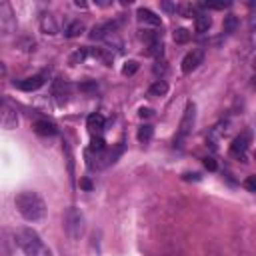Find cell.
Instances as JSON below:
<instances>
[{
  "label": "cell",
  "mask_w": 256,
  "mask_h": 256,
  "mask_svg": "<svg viewBox=\"0 0 256 256\" xmlns=\"http://www.w3.org/2000/svg\"><path fill=\"white\" fill-rule=\"evenodd\" d=\"M14 206L18 214L28 222H38L46 216V202L34 190H22L14 198Z\"/></svg>",
  "instance_id": "1"
},
{
  "label": "cell",
  "mask_w": 256,
  "mask_h": 256,
  "mask_svg": "<svg viewBox=\"0 0 256 256\" xmlns=\"http://www.w3.org/2000/svg\"><path fill=\"white\" fill-rule=\"evenodd\" d=\"M16 244L20 246V250L24 252V256H52V250L44 244V240L40 238V234L32 228H18L14 234Z\"/></svg>",
  "instance_id": "2"
},
{
  "label": "cell",
  "mask_w": 256,
  "mask_h": 256,
  "mask_svg": "<svg viewBox=\"0 0 256 256\" xmlns=\"http://www.w3.org/2000/svg\"><path fill=\"white\" fill-rule=\"evenodd\" d=\"M64 228H66V234L72 240H80L82 232H84V214L80 212V208L70 206L64 214Z\"/></svg>",
  "instance_id": "3"
},
{
  "label": "cell",
  "mask_w": 256,
  "mask_h": 256,
  "mask_svg": "<svg viewBox=\"0 0 256 256\" xmlns=\"http://www.w3.org/2000/svg\"><path fill=\"white\" fill-rule=\"evenodd\" d=\"M196 126V104L194 102H188L186 108H184V114L180 118V126H178V136H176V142L180 144Z\"/></svg>",
  "instance_id": "4"
},
{
  "label": "cell",
  "mask_w": 256,
  "mask_h": 256,
  "mask_svg": "<svg viewBox=\"0 0 256 256\" xmlns=\"http://www.w3.org/2000/svg\"><path fill=\"white\" fill-rule=\"evenodd\" d=\"M16 16H14V10L8 2H0V34H12V32H16Z\"/></svg>",
  "instance_id": "5"
},
{
  "label": "cell",
  "mask_w": 256,
  "mask_h": 256,
  "mask_svg": "<svg viewBox=\"0 0 256 256\" xmlns=\"http://www.w3.org/2000/svg\"><path fill=\"white\" fill-rule=\"evenodd\" d=\"M202 62H204V50H202V48H192V50L182 58V72H184V74H192Z\"/></svg>",
  "instance_id": "6"
},
{
  "label": "cell",
  "mask_w": 256,
  "mask_h": 256,
  "mask_svg": "<svg viewBox=\"0 0 256 256\" xmlns=\"http://www.w3.org/2000/svg\"><path fill=\"white\" fill-rule=\"evenodd\" d=\"M250 142H252V132H250V130L240 132V134L232 140V144H230V154H232L234 158H244V156H246V150H248V146H250Z\"/></svg>",
  "instance_id": "7"
},
{
  "label": "cell",
  "mask_w": 256,
  "mask_h": 256,
  "mask_svg": "<svg viewBox=\"0 0 256 256\" xmlns=\"http://www.w3.org/2000/svg\"><path fill=\"white\" fill-rule=\"evenodd\" d=\"M0 126L8 128V130L18 126V112L4 102H0Z\"/></svg>",
  "instance_id": "8"
},
{
  "label": "cell",
  "mask_w": 256,
  "mask_h": 256,
  "mask_svg": "<svg viewBox=\"0 0 256 256\" xmlns=\"http://www.w3.org/2000/svg\"><path fill=\"white\" fill-rule=\"evenodd\" d=\"M116 28H118V22H114V20L96 24V26L90 30V38H92V40H104V38H108V36L112 34V32H116Z\"/></svg>",
  "instance_id": "9"
},
{
  "label": "cell",
  "mask_w": 256,
  "mask_h": 256,
  "mask_svg": "<svg viewBox=\"0 0 256 256\" xmlns=\"http://www.w3.org/2000/svg\"><path fill=\"white\" fill-rule=\"evenodd\" d=\"M44 82H46V76L44 74H34V76H28V78H24V80H20V82H14L20 90H24V92H34V90H38L40 86H44Z\"/></svg>",
  "instance_id": "10"
},
{
  "label": "cell",
  "mask_w": 256,
  "mask_h": 256,
  "mask_svg": "<svg viewBox=\"0 0 256 256\" xmlns=\"http://www.w3.org/2000/svg\"><path fill=\"white\" fill-rule=\"evenodd\" d=\"M136 16H138V22L140 24H146V26H152V28H160L162 22H160V16H156L152 10L148 8H138L136 10Z\"/></svg>",
  "instance_id": "11"
},
{
  "label": "cell",
  "mask_w": 256,
  "mask_h": 256,
  "mask_svg": "<svg viewBox=\"0 0 256 256\" xmlns=\"http://www.w3.org/2000/svg\"><path fill=\"white\" fill-rule=\"evenodd\" d=\"M34 132L40 134V136H56L58 134V128L50 120H36L34 122Z\"/></svg>",
  "instance_id": "12"
},
{
  "label": "cell",
  "mask_w": 256,
  "mask_h": 256,
  "mask_svg": "<svg viewBox=\"0 0 256 256\" xmlns=\"http://www.w3.org/2000/svg\"><path fill=\"white\" fill-rule=\"evenodd\" d=\"M210 26H212V18H210V14H206V12H198V14L194 16V30L198 32V34H206V32L210 30Z\"/></svg>",
  "instance_id": "13"
},
{
  "label": "cell",
  "mask_w": 256,
  "mask_h": 256,
  "mask_svg": "<svg viewBox=\"0 0 256 256\" xmlns=\"http://www.w3.org/2000/svg\"><path fill=\"white\" fill-rule=\"evenodd\" d=\"M168 94V82L166 80H154L148 88V96H152V98H160V96H166Z\"/></svg>",
  "instance_id": "14"
},
{
  "label": "cell",
  "mask_w": 256,
  "mask_h": 256,
  "mask_svg": "<svg viewBox=\"0 0 256 256\" xmlns=\"http://www.w3.org/2000/svg\"><path fill=\"white\" fill-rule=\"evenodd\" d=\"M86 126L90 128V132L100 134V132L104 130V116H102V114H98V112L90 114V116H88V120H86Z\"/></svg>",
  "instance_id": "15"
},
{
  "label": "cell",
  "mask_w": 256,
  "mask_h": 256,
  "mask_svg": "<svg viewBox=\"0 0 256 256\" xmlns=\"http://www.w3.org/2000/svg\"><path fill=\"white\" fill-rule=\"evenodd\" d=\"M84 32V22L82 20H70L66 26H64V36L66 38H76Z\"/></svg>",
  "instance_id": "16"
},
{
  "label": "cell",
  "mask_w": 256,
  "mask_h": 256,
  "mask_svg": "<svg viewBox=\"0 0 256 256\" xmlns=\"http://www.w3.org/2000/svg\"><path fill=\"white\" fill-rule=\"evenodd\" d=\"M226 128H228V122H218L214 128H212V130H210V134H208V142L212 144V146H216V142L224 136V134H226Z\"/></svg>",
  "instance_id": "17"
},
{
  "label": "cell",
  "mask_w": 256,
  "mask_h": 256,
  "mask_svg": "<svg viewBox=\"0 0 256 256\" xmlns=\"http://www.w3.org/2000/svg\"><path fill=\"white\" fill-rule=\"evenodd\" d=\"M40 28L44 34H56L58 32V26H56V20L52 14H42L40 16Z\"/></svg>",
  "instance_id": "18"
},
{
  "label": "cell",
  "mask_w": 256,
  "mask_h": 256,
  "mask_svg": "<svg viewBox=\"0 0 256 256\" xmlns=\"http://www.w3.org/2000/svg\"><path fill=\"white\" fill-rule=\"evenodd\" d=\"M152 134H154V128H152L150 124H142V126L138 128L136 138H138L140 144H148V142L152 140Z\"/></svg>",
  "instance_id": "19"
},
{
  "label": "cell",
  "mask_w": 256,
  "mask_h": 256,
  "mask_svg": "<svg viewBox=\"0 0 256 256\" xmlns=\"http://www.w3.org/2000/svg\"><path fill=\"white\" fill-rule=\"evenodd\" d=\"M238 24H240L238 16L228 14V16H224V24H222V28H224V32H226V34H232V32H236Z\"/></svg>",
  "instance_id": "20"
},
{
  "label": "cell",
  "mask_w": 256,
  "mask_h": 256,
  "mask_svg": "<svg viewBox=\"0 0 256 256\" xmlns=\"http://www.w3.org/2000/svg\"><path fill=\"white\" fill-rule=\"evenodd\" d=\"M190 30H186V28H176L174 30V34H172V38H174V42L176 44H186L188 40H190Z\"/></svg>",
  "instance_id": "21"
},
{
  "label": "cell",
  "mask_w": 256,
  "mask_h": 256,
  "mask_svg": "<svg viewBox=\"0 0 256 256\" xmlns=\"http://www.w3.org/2000/svg\"><path fill=\"white\" fill-rule=\"evenodd\" d=\"M162 52H164L162 38H158V40H154V42L148 44V54H152V56H162Z\"/></svg>",
  "instance_id": "22"
},
{
  "label": "cell",
  "mask_w": 256,
  "mask_h": 256,
  "mask_svg": "<svg viewBox=\"0 0 256 256\" xmlns=\"http://www.w3.org/2000/svg\"><path fill=\"white\" fill-rule=\"evenodd\" d=\"M104 138L98 134V136H92V142H90V152H102L104 150Z\"/></svg>",
  "instance_id": "23"
},
{
  "label": "cell",
  "mask_w": 256,
  "mask_h": 256,
  "mask_svg": "<svg viewBox=\"0 0 256 256\" xmlns=\"http://www.w3.org/2000/svg\"><path fill=\"white\" fill-rule=\"evenodd\" d=\"M136 70H138V62L136 60H128L124 66H122V74L124 76H132Z\"/></svg>",
  "instance_id": "24"
},
{
  "label": "cell",
  "mask_w": 256,
  "mask_h": 256,
  "mask_svg": "<svg viewBox=\"0 0 256 256\" xmlns=\"http://www.w3.org/2000/svg\"><path fill=\"white\" fill-rule=\"evenodd\" d=\"M84 58H86V50H84V48H82V50L78 48V50L70 56V64H78V62H82Z\"/></svg>",
  "instance_id": "25"
},
{
  "label": "cell",
  "mask_w": 256,
  "mask_h": 256,
  "mask_svg": "<svg viewBox=\"0 0 256 256\" xmlns=\"http://www.w3.org/2000/svg\"><path fill=\"white\" fill-rule=\"evenodd\" d=\"M206 8H212V10H224V8H228L230 2H210V4H204Z\"/></svg>",
  "instance_id": "26"
},
{
  "label": "cell",
  "mask_w": 256,
  "mask_h": 256,
  "mask_svg": "<svg viewBox=\"0 0 256 256\" xmlns=\"http://www.w3.org/2000/svg\"><path fill=\"white\" fill-rule=\"evenodd\" d=\"M244 186H246L248 192H256V180H254V176H248L246 182H244Z\"/></svg>",
  "instance_id": "27"
},
{
  "label": "cell",
  "mask_w": 256,
  "mask_h": 256,
  "mask_svg": "<svg viewBox=\"0 0 256 256\" xmlns=\"http://www.w3.org/2000/svg\"><path fill=\"white\" fill-rule=\"evenodd\" d=\"M98 86H96V82H84V84H80V90H84V92H90V90H96Z\"/></svg>",
  "instance_id": "28"
},
{
  "label": "cell",
  "mask_w": 256,
  "mask_h": 256,
  "mask_svg": "<svg viewBox=\"0 0 256 256\" xmlns=\"http://www.w3.org/2000/svg\"><path fill=\"white\" fill-rule=\"evenodd\" d=\"M204 166L208 168V170H216V162H214V158H204Z\"/></svg>",
  "instance_id": "29"
},
{
  "label": "cell",
  "mask_w": 256,
  "mask_h": 256,
  "mask_svg": "<svg viewBox=\"0 0 256 256\" xmlns=\"http://www.w3.org/2000/svg\"><path fill=\"white\" fill-rule=\"evenodd\" d=\"M138 116H140V118H150V116H152V110H150V108H140V110H138Z\"/></svg>",
  "instance_id": "30"
},
{
  "label": "cell",
  "mask_w": 256,
  "mask_h": 256,
  "mask_svg": "<svg viewBox=\"0 0 256 256\" xmlns=\"http://www.w3.org/2000/svg\"><path fill=\"white\" fill-rule=\"evenodd\" d=\"M162 8L166 12H176V4H168V2H162Z\"/></svg>",
  "instance_id": "31"
},
{
  "label": "cell",
  "mask_w": 256,
  "mask_h": 256,
  "mask_svg": "<svg viewBox=\"0 0 256 256\" xmlns=\"http://www.w3.org/2000/svg\"><path fill=\"white\" fill-rule=\"evenodd\" d=\"M192 178H194V180H198V178H200V174H198V172H194V174L186 172V174H184V180H192Z\"/></svg>",
  "instance_id": "32"
},
{
  "label": "cell",
  "mask_w": 256,
  "mask_h": 256,
  "mask_svg": "<svg viewBox=\"0 0 256 256\" xmlns=\"http://www.w3.org/2000/svg\"><path fill=\"white\" fill-rule=\"evenodd\" d=\"M80 186H82V188H86V190H90V188H92V184H90L88 180H82V182H80Z\"/></svg>",
  "instance_id": "33"
},
{
  "label": "cell",
  "mask_w": 256,
  "mask_h": 256,
  "mask_svg": "<svg viewBox=\"0 0 256 256\" xmlns=\"http://www.w3.org/2000/svg\"><path fill=\"white\" fill-rule=\"evenodd\" d=\"M74 4H76L78 8H86V4H84V2H80V0H76V2H74Z\"/></svg>",
  "instance_id": "34"
}]
</instances>
